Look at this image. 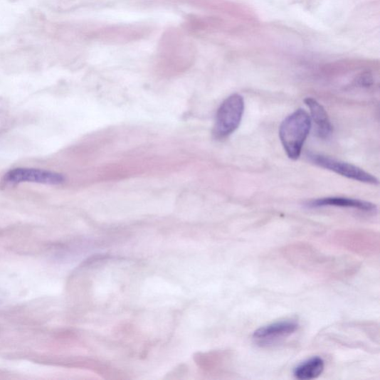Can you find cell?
I'll return each instance as SVG.
<instances>
[{
	"label": "cell",
	"mask_w": 380,
	"mask_h": 380,
	"mask_svg": "<svg viewBox=\"0 0 380 380\" xmlns=\"http://www.w3.org/2000/svg\"><path fill=\"white\" fill-rule=\"evenodd\" d=\"M312 128V118L300 109L287 116L280 127L281 143L291 160H297Z\"/></svg>",
	"instance_id": "cell-1"
},
{
	"label": "cell",
	"mask_w": 380,
	"mask_h": 380,
	"mask_svg": "<svg viewBox=\"0 0 380 380\" xmlns=\"http://www.w3.org/2000/svg\"><path fill=\"white\" fill-rule=\"evenodd\" d=\"M245 111L243 96L233 94L224 100L216 117L213 133L218 139H223L233 134L239 127Z\"/></svg>",
	"instance_id": "cell-2"
},
{
	"label": "cell",
	"mask_w": 380,
	"mask_h": 380,
	"mask_svg": "<svg viewBox=\"0 0 380 380\" xmlns=\"http://www.w3.org/2000/svg\"><path fill=\"white\" fill-rule=\"evenodd\" d=\"M308 159L315 165L334 171L348 179L369 184H377V179L365 170L353 164L345 163L320 154H310Z\"/></svg>",
	"instance_id": "cell-3"
},
{
	"label": "cell",
	"mask_w": 380,
	"mask_h": 380,
	"mask_svg": "<svg viewBox=\"0 0 380 380\" xmlns=\"http://www.w3.org/2000/svg\"><path fill=\"white\" fill-rule=\"evenodd\" d=\"M151 28L145 25H117L95 31V39L110 43H124L143 39L149 36Z\"/></svg>",
	"instance_id": "cell-4"
},
{
	"label": "cell",
	"mask_w": 380,
	"mask_h": 380,
	"mask_svg": "<svg viewBox=\"0 0 380 380\" xmlns=\"http://www.w3.org/2000/svg\"><path fill=\"white\" fill-rule=\"evenodd\" d=\"M65 181L63 175L58 172L32 168H16L7 172L4 182L9 184L36 183L46 185H59Z\"/></svg>",
	"instance_id": "cell-5"
},
{
	"label": "cell",
	"mask_w": 380,
	"mask_h": 380,
	"mask_svg": "<svg viewBox=\"0 0 380 380\" xmlns=\"http://www.w3.org/2000/svg\"><path fill=\"white\" fill-rule=\"evenodd\" d=\"M300 324L296 321L287 320L275 322L258 328L253 335L255 344L263 347L278 344L299 329Z\"/></svg>",
	"instance_id": "cell-6"
},
{
	"label": "cell",
	"mask_w": 380,
	"mask_h": 380,
	"mask_svg": "<svg viewBox=\"0 0 380 380\" xmlns=\"http://www.w3.org/2000/svg\"><path fill=\"white\" fill-rule=\"evenodd\" d=\"M310 209L324 206L347 207L367 213H375L376 206L371 202L345 197H327L310 201L307 204Z\"/></svg>",
	"instance_id": "cell-7"
},
{
	"label": "cell",
	"mask_w": 380,
	"mask_h": 380,
	"mask_svg": "<svg viewBox=\"0 0 380 380\" xmlns=\"http://www.w3.org/2000/svg\"><path fill=\"white\" fill-rule=\"evenodd\" d=\"M305 102L310 109L320 137L324 139L329 137L333 133L334 127L324 108L313 97H306Z\"/></svg>",
	"instance_id": "cell-8"
},
{
	"label": "cell",
	"mask_w": 380,
	"mask_h": 380,
	"mask_svg": "<svg viewBox=\"0 0 380 380\" xmlns=\"http://www.w3.org/2000/svg\"><path fill=\"white\" fill-rule=\"evenodd\" d=\"M324 369V361L319 357L310 358L302 362L293 370V375L301 380L313 379L319 377Z\"/></svg>",
	"instance_id": "cell-9"
}]
</instances>
